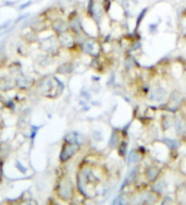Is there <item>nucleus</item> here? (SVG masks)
I'll return each mask as SVG.
<instances>
[{
    "mask_svg": "<svg viewBox=\"0 0 186 205\" xmlns=\"http://www.w3.org/2000/svg\"><path fill=\"white\" fill-rule=\"evenodd\" d=\"M59 195L63 200H70L72 197V188L67 180H62L59 186Z\"/></svg>",
    "mask_w": 186,
    "mask_h": 205,
    "instance_id": "nucleus-1",
    "label": "nucleus"
},
{
    "mask_svg": "<svg viewBox=\"0 0 186 205\" xmlns=\"http://www.w3.org/2000/svg\"><path fill=\"white\" fill-rule=\"evenodd\" d=\"M76 150H77V145L76 144H69V145H65L63 150H62V153H61V160L62 161H65L67 158H70L71 156L73 154L75 153Z\"/></svg>",
    "mask_w": 186,
    "mask_h": 205,
    "instance_id": "nucleus-2",
    "label": "nucleus"
},
{
    "mask_svg": "<svg viewBox=\"0 0 186 205\" xmlns=\"http://www.w3.org/2000/svg\"><path fill=\"white\" fill-rule=\"evenodd\" d=\"M54 30L59 34H64V32L67 31V25L63 21L58 20L54 23Z\"/></svg>",
    "mask_w": 186,
    "mask_h": 205,
    "instance_id": "nucleus-3",
    "label": "nucleus"
},
{
    "mask_svg": "<svg viewBox=\"0 0 186 205\" xmlns=\"http://www.w3.org/2000/svg\"><path fill=\"white\" fill-rule=\"evenodd\" d=\"M163 96H165V91L162 90V88H155L152 91V93L150 95V98L154 99V101H160V99L163 98Z\"/></svg>",
    "mask_w": 186,
    "mask_h": 205,
    "instance_id": "nucleus-4",
    "label": "nucleus"
},
{
    "mask_svg": "<svg viewBox=\"0 0 186 205\" xmlns=\"http://www.w3.org/2000/svg\"><path fill=\"white\" fill-rule=\"evenodd\" d=\"M157 176H158V170H157L155 167H151V168H149V169L147 170V177H148V179L150 181L155 180L157 178Z\"/></svg>",
    "mask_w": 186,
    "mask_h": 205,
    "instance_id": "nucleus-5",
    "label": "nucleus"
},
{
    "mask_svg": "<svg viewBox=\"0 0 186 205\" xmlns=\"http://www.w3.org/2000/svg\"><path fill=\"white\" fill-rule=\"evenodd\" d=\"M137 155H138V154H133V156H132V160L137 161L138 159L140 158V156H138V157H137Z\"/></svg>",
    "mask_w": 186,
    "mask_h": 205,
    "instance_id": "nucleus-6",
    "label": "nucleus"
}]
</instances>
